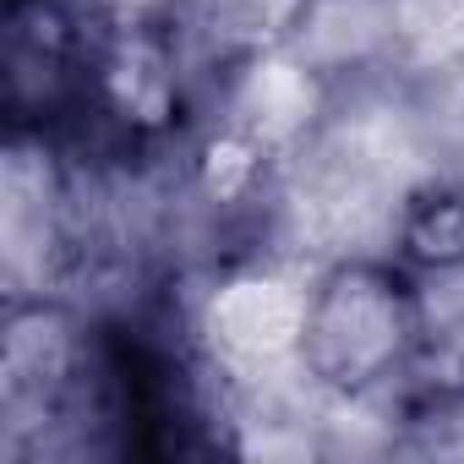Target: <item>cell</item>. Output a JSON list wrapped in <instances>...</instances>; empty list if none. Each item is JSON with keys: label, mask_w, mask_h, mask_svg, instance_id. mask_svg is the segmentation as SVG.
Here are the masks:
<instances>
[{"label": "cell", "mask_w": 464, "mask_h": 464, "mask_svg": "<svg viewBox=\"0 0 464 464\" xmlns=\"http://www.w3.org/2000/svg\"><path fill=\"white\" fill-rule=\"evenodd\" d=\"M431 350L426 279L393 252H350L312 274L295 317V361L328 399H372Z\"/></svg>", "instance_id": "6da1fadb"}, {"label": "cell", "mask_w": 464, "mask_h": 464, "mask_svg": "<svg viewBox=\"0 0 464 464\" xmlns=\"http://www.w3.org/2000/svg\"><path fill=\"white\" fill-rule=\"evenodd\" d=\"M82 77L77 23L66 0H6V115L12 126L50 121Z\"/></svg>", "instance_id": "7a4b0ae2"}, {"label": "cell", "mask_w": 464, "mask_h": 464, "mask_svg": "<svg viewBox=\"0 0 464 464\" xmlns=\"http://www.w3.org/2000/svg\"><path fill=\"white\" fill-rule=\"evenodd\" d=\"M399 28V0H290L279 39L301 77H355L393 55Z\"/></svg>", "instance_id": "3957f363"}, {"label": "cell", "mask_w": 464, "mask_h": 464, "mask_svg": "<svg viewBox=\"0 0 464 464\" xmlns=\"http://www.w3.org/2000/svg\"><path fill=\"white\" fill-rule=\"evenodd\" d=\"M388 252L420 279H459L464 274V180L431 175L404 191L393 213Z\"/></svg>", "instance_id": "277c9868"}, {"label": "cell", "mask_w": 464, "mask_h": 464, "mask_svg": "<svg viewBox=\"0 0 464 464\" xmlns=\"http://www.w3.org/2000/svg\"><path fill=\"white\" fill-rule=\"evenodd\" d=\"M72 366V334L61 328V312L34 301V306H12L6 317V404H28L44 399L61 372Z\"/></svg>", "instance_id": "5b68a950"}]
</instances>
